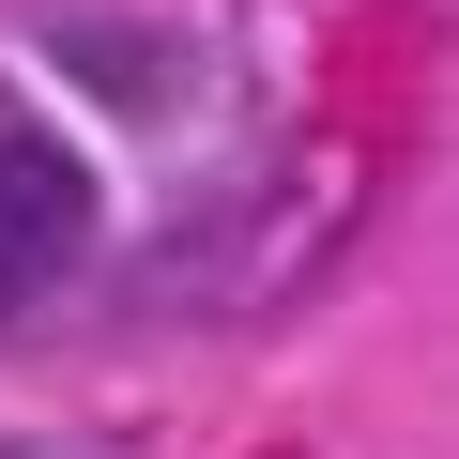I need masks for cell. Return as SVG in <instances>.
<instances>
[{
    "instance_id": "cell-1",
    "label": "cell",
    "mask_w": 459,
    "mask_h": 459,
    "mask_svg": "<svg viewBox=\"0 0 459 459\" xmlns=\"http://www.w3.org/2000/svg\"><path fill=\"white\" fill-rule=\"evenodd\" d=\"M77 246H92V184H77V153H62V138H0V307L62 291Z\"/></svg>"
},
{
    "instance_id": "cell-2",
    "label": "cell",
    "mask_w": 459,
    "mask_h": 459,
    "mask_svg": "<svg viewBox=\"0 0 459 459\" xmlns=\"http://www.w3.org/2000/svg\"><path fill=\"white\" fill-rule=\"evenodd\" d=\"M0 459H47V444H0Z\"/></svg>"
}]
</instances>
